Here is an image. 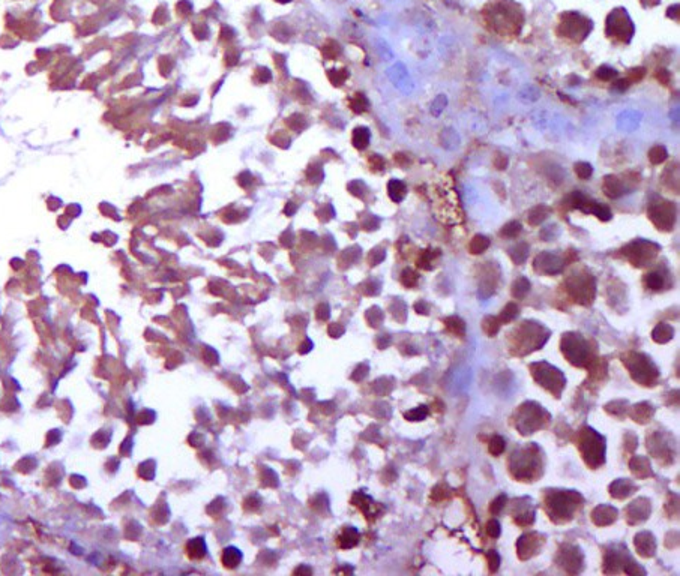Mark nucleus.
<instances>
[{
	"mask_svg": "<svg viewBox=\"0 0 680 576\" xmlns=\"http://www.w3.org/2000/svg\"><path fill=\"white\" fill-rule=\"evenodd\" d=\"M490 11L485 9V18L491 29L500 35L518 33L523 26V12L518 6L509 0H500L490 5Z\"/></svg>",
	"mask_w": 680,
	"mask_h": 576,
	"instance_id": "nucleus-1",
	"label": "nucleus"
},
{
	"mask_svg": "<svg viewBox=\"0 0 680 576\" xmlns=\"http://www.w3.org/2000/svg\"><path fill=\"white\" fill-rule=\"evenodd\" d=\"M590 29H592L590 20H587L586 17L575 14V12L563 14L561 21L558 24V30L563 36L572 38V39L580 38V41L586 38V35L590 32Z\"/></svg>",
	"mask_w": 680,
	"mask_h": 576,
	"instance_id": "nucleus-10",
	"label": "nucleus"
},
{
	"mask_svg": "<svg viewBox=\"0 0 680 576\" xmlns=\"http://www.w3.org/2000/svg\"><path fill=\"white\" fill-rule=\"evenodd\" d=\"M644 284H646V287L653 290V291H659L665 284V278L661 272H650L646 275Z\"/></svg>",
	"mask_w": 680,
	"mask_h": 576,
	"instance_id": "nucleus-29",
	"label": "nucleus"
},
{
	"mask_svg": "<svg viewBox=\"0 0 680 576\" xmlns=\"http://www.w3.org/2000/svg\"><path fill=\"white\" fill-rule=\"evenodd\" d=\"M607 35L610 38L628 42L634 35V26L625 9H614L607 18Z\"/></svg>",
	"mask_w": 680,
	"mask_h": 576,
	"instance_id": "nucleus-9",
	"label": "nucleus"
},
{
	"mask_svg": "<svg viewBox=\"0 0 680 576\" xmlns=\"http://www.w3.org/2000/svg\"><path fill=\"white\" fill-rule=\"evenodd\" d=\"M241 560H242V554L239 552V549H236V548H227V549H224V554H222V563H224L225 567L235 569V567L241 563Z\"/></svg>",
	"mask_w": 680,
	"mask_h": 576,
	"instance_id": "nucleus-27",
	"label": "nucleus"
},
{
	"mask_svg": "<svg viewBox=\"0 0 680 576\" xmlns=\"http://www.w3.org/2000/svg\"><path fill=\"white\" fill-rule=\"evenodd\" d=\"M504 449H506V441L500 435L491 437V440L488 441V450L493 456H500L504 452Z\"/></svg>",
	"mask_w": 680,
	"mask_h": 576,
	"instance_id": "nucleus-36",
	"label": "nucleus"
},
{
	"mask_svg": "<svg viewBox=\"0 0 680 576\" xmlns=\"http://www.w3.org/2000/svg\"><path fill=\"white\" fill-rule=\"evenodd\" d=\"M487 533H488V536L493 537V539H497V537L500 536V533H501L500 524H498L495 519H491V521L487 524Z\"/></svg>",
	"mask_w": 680,
	"mask_h": 576,
	"instance_id": "nucleus-48",
	"label": "nucleus"
},
{
	"mask_svg": "<svg viewBox=\"0 0 680 576\" xmlns=\"http://www.w3.org/2000/svg\"><path fill=\"white\" fill-rule=\"evenodd\" d=\"M532 374L533 378L539 383V386H542L544 389H547L550 393H553L556 398H560V393L564 387V377L561 375V372L553 368L548 363H533L532 366Z\"/></svg>",
	"mask_w": 680,
	"mask_h": 576,
	"instance_id": "nucleus-7",
	"label": "nucleus"
},
{
	"mask_svg": "<svg viewBox=\"0 0 680 576\" xmlns=\"http://www.w3.org/2000/svg\"><path fill=\"white\" fill-rule=\"evenodd\" d=\"M649 218L659 230H670L674 225V206L668 201L653 203L649 209Z\"/></svg>",
	"mask_w": 680,
	"mask_h": 576,
	"instance_id": "nucleus-12",
	"label": "nucleus"
},
{
	"mask_svg": "<svg viewBox=\"0 0 680 576\" xmlns=\"http://www.w3.org/2000/svg\"><path fill=\"white\" fill-rule=\"evenodd\" d=\"M438 255H440L438 251H424L419 257V267H422L425 270L433 269L435 258H438Z\"/></svg>",
	"mask_w": 680,
	"mask_h": 576,
	"instance_id": "nucleus-34",
	"label": "nucleus"
},
{
	"mask_svg": "<svg viewBox=\"0 0 680 576\" xmlns=\"http://www.w3.org/2000/svg\"><path fill=\"white\" fill-rule=\"evenodd\" d=\"M520 233H521V224L517 222V221H512V222H509V224H506V225L503 227V230H501L500 234H501L503 237L514 239V237H517Z\"/></svg>",
	"mask_w": 680,
	"mask_h": 576,
	"instance_id": "nucleus-41",
	"label": "nucleus"
},
{
	"mask_svg": "<svg viewBox=\"0 0 680 576\" xmlns=\"http://www.w3.org/2000/svg\"><path fill=\"white\" fill-rule=\"evenodd\" d=\"M495 167H497L498 170H503V168L506 167V158H504V156H501V158H500V161H495Z\"/></svg>",
	"mask_w": 680,
	"mask_h": 576,
	"instance_id": "nucleus-51",
	"label": "nucleus"
},
{
	"mask_svg": "<svg viewBox=\"0 0 680 576\" xmlns=\"http://www.w3.org/2000/svg\"><path fill=\"white\" fill-rule=\"evenodd\" d=\"M558 563L568 573H571V566H574V572L577 573V572H580L577 569V566H581L583 555H581V552L577 548L566 546L564 551H560V554H558Z\"/></svg>",
	"mask_w": 680,
	"mask_h": 576,
	"instance_id": "nucleus-16",
	"label": "nucleus"
},
{
	"mask_svg": "<svg viewBox=\"0 0 680 576\" xmlns=\"http://www.w3.org/2000/svg\"><path fill=\"white\" fill-rule=\"evenodd\" d=\"M626 518L629 524H640L650 515V501L646 498H638L626 507Z\"/></svg>",
	"mask_w": 680,
	"mask_h": 576,
	"instance_id": "nucleus-15",
	"label": "nucleus"
},
{
	"mask_svg": "<svg viewBox=\"0 0 680 576\" xmlns=\"http://www.w3.org/2000/svg\"><path fill=\"white\" fill-rule=\"evenodd\" d=\"M592 519H593V522H595L596 525L605 527V525L613 524V522L617 519V510H616L614 507H611V506L601 504V506H598V507L592 512Z\"/></svg>",
	"mask_w": 680,
	"mask_h": 576,
	"instance_id": "nucleus-18",
	"label": "nucleus"
},
{
	"mask_svg": "<svg viewBox=\"0 0 680 576\" xmlns=\"http://www.w3.org/2000/svg\"><path fill=\"white\" fill-rule=\"evenodd\" d=\"M575 173L577 176L580 177V179H589L590 176H592V167L587 164V162H578L577 165H575Z\"/></svg>",
	"mask_w": 680,
	"mask_h": 576,
	"instance_id": "nucleus-44",
	"label": "nucleus"
},
{
	"mask_svg": "<svg viewBox=\"0 0 680 576\" xmlns=\"http://www.w3.org/2000/svg\"><path fill=\"white\" fill-rule=\"evenodd\" d=\"M656 77H658V80H659L661 83H664V84H668V81H670V74H668V71H665V69L658 71Z\"/></svg>",
	"mask_w": 680,
	"mask_h": 576,
	"instance_id": "nucleus-50",
	"label": "nucleus"
},
{
	"mask_svg": "<svg viewBox=\"0 0 680 576\" xmlns=\"http://www.w3.org/2000/svg\"><path fill=\"white\" fill-rule=\"evenodd\" d=\"M569 293L574 296L575 300L584 303H590L595 296V281L590 275H586L584 279L581 278H572L569 281Z\"/></svg>",
	"mask_w": 680,
	"mask_h": 576,
	"instance_id": "nucleus-14",
	"label": "nucleus"
},
{
	"mask_svg": "<svg viewBox=\"0 0 680 576\" xmlns=\"http://www.w3.org/2000/svg\"><path fill=\"white\" fill-rule=\"evenodd\" d=\"M404 192H406V186L401 183V182H396V180H393V182H390L389 183V194H390V197H392V200L393 201H400V200H403V197H404Z\"/></svg>",
	"mask_w": 680,
	"mask_h": 576,
	"instance_id": "nucleus-39",
	"label": "nucleus"
},
{
	"mask_svg": "<svg viewBox=\"0 0 680 576\" xmlns=\"http://www.w3.org/2000/svg\"><path fill=\"white\" fill-rule=\"evenodd\" d=\"M578 447L580 452L584 458V461L587 462V465L596 468L598 465H601L604 462V455H605V441L604 438L596 434L593 429L590 428H583L580 431V441H578Z\"/></svg>",
	"mask_w": 680,
	"mask_h": 576,
	"instance_id": "nucleus-4",
	"label": "nucleus"
},
{
	"mask_svg": "<svg viewBox=\"0 0 680 576\" xmlns=\"http://www.w3.org/2000/svg\"><path fill=\"white\" fill-rule=\"evenodd\" d=\"M673 336H674V329L665 323H659L655 327V330L652 332V339L658 344H665V342L671 341Z\"/></svg>",
	"mask_w": 680,
	"mask_h": 576,
	"instance_id": "nucleus-23",
	"label": "nucleus"
},
{
	"mask_svg": "<svg viewBox=\"0 0 680 576\" xmlns=\"http://www.w3.org/2000/svg\"><path fill=\"white\" fill-rule=\"evenodd\" d=\"M623 363H626L632 378L635 381H638L641 386H653V383L658 380L659 374H658L656 366L644 354L632 353V354H629L626 362L623 360Z\"/></svg>",
	"mask_w": 680,
	"mask_h": 576,
	"instance_id": "nucleus-6",
	"label": "nucleus"
},
{
	"mask_svg": "<svg viewBox=\"0 0 680 576\" xmlns=\"http://www.w3.org/2000/svg\"><path fill=\"white\" fill-rule=\"evenodd\" d=\"M631 471L638 477V479H646L649 476H652V468H650V462L647 458H641V456H635L631 464Z\"/></svg>",
	"mask_w": 680,
	"mask_h": 576,
	"instance_id": "nucleus-21",
	"label": "nucleus"
},
{
	"mask_svg": "<svg viewBox=\"0 0 680 576\" xmlns=\"http://www.w3.org/2000/svg\"><path fill=\"white\" fill-rule=\"evenodd\" d=\"M561 351H563V356H566L572 365L584 366L592 362L589 344L586 339H583L581 335H577V333L564 335L561 339Z\"/></svg>",
	"mask_w": 680,
	"mask_h": 576,
	"instance_id": "nucleus-8",
	"label": "nucleus"
},
{
	"mask_svg": "<svg viewBox=\"0 0 680 576\" xmlns=\"http://www.w3.org/2000/svg\"><path fill=\"white\" fill-rule=\"evenodd\" d=\"M658 249H659L658 245L650 242H634L626 246L625 254L634 266L641 267L646 266V263H649L656 255Z\"/></svg>",
	"mask_w": 680,
	"mask_h": 576,
	"instance_id": "nucleus-11",
	"label": "nucleus"
},
{
	"mask_svg": "<svg viewBox=\"0 0 680 576\" xmlns=\"http://www.w3.org/2000/svg\"><path fill=\"white\" fill-rule=\"evenodd\" d=\"M545 414L548 413L544 411L542 407H539L538 404L526 402L518 410L515 426L521 431V434H533L536 429L544 428L545 423L550 420V416Z\"/></svg>",
	"mask_w": 680,
	"mask_h": 576,
	"instance_id": "nucleus-5",
	"label": "nucleus"
},
{
	"mask_svg": "<svg viewBox=\"0 0 680 576\" xmlns=\"http://www.w3.org/2000/svg\"><path fill=\"white\" fill-rule=\"evenodd\" d=\"M404 416H406V419H409L412 422H419V420H424L428 416V408L425 405H422V407H418V408L406 413Z\"/></svg>",
	"mask_w": 680,
	"mask_h": 576,
	"instance_id": "nucleus-40",
	"label": "nucleus"
},
{
	"mask_svg": "<svg viewBox=\"0 0 680 576\" xmlns=\"http://www.w3.org/2000/svg\"><path fill=\"white\" fill-rule=\"evenodd\" d=\"M545 543V537L539 533H529L518 539L517 542V551L521 560H527L538 554V551Z\"/></svg>",
	"mask_w": 680,
	"mask_h": 576,
	"instance_id": "nucleus-13",
	"label": "nucleus"
},
{
	"mask_svg": "<svg viewBox=\"0 0 680 576\" xmlns=\"http://www.w3.org/2000/svg\"><path fill=\"white\" fill-rule=\"evenodd\" d=\"M186 549H188V555H189L191 558H195V560L203 558V557L206 555V545H204L203 539H194V540H191V542L188 543Z\"/></svg>",
	"mask_w": 680,
	"mask_h": 576,
	"instance_id": "nucleus-28",
	"label": "nucleus"
},
{
	"mask_svg": "<svg viewBox=\"0 0 680 576\" xmlns=\"http://www.w3.org/2000/svg\"><path fill=\"white\" fill-rule=\"evenodd\" d=\"M368 141H370V132H368V129H365V128H358V129L355 131V137H353L355 146L359 147V149H364V147H367Z\"/></svg>",
	"mask_w": 680,
	"mask_h": 576,
	"instance_id": "nucleus-37",
	"label": "nucleus"
},
{
	"mask_svg": "<svg viewBox=\"0 0 680 576\" xmlns=\"http://www.w3.org/2000/svg\"><path fill=\"white\" fill-rule=\"evenodd\" d=\"M536 261H541V264L535 263L538 272H544V273L551 275V273H558L561 270V263L553 254H542V255H539L536 258Z\"/></svg>",
	"mask_w": 680,
	"mask_h": 576,
	"instance_id": "nucleus-19",
	"label": "nucleus"
},
{
	"mask_svg": "<svg viewBox=\"0 0 680 576\" xmlns=\"http://www.w3.org/2000/svg\"><path fill=\"white\" fill-rule=\"evenodd\" d=\"M649 159L652 164H661L667 159V150L662 146H655L649 152Z\"/></svg>",
	"mask_w": 680,
	"mask_h": 576,
	"instance_id": "nucleus-38",
	"label": "nucleus"
},
{
	"mask_svg": "<svg viewBox=\"0 0 680 576\" xmlns=\"http://www.w3.org/2000/svg\"><path fill=\"white\" fill-rule=\"evenodd\" d=\"M635 549H637V552L641 557H646V558L653 557L655 551H656L655 537L650 533H647V531H643V533L637 534L635 536Z\"/></svg>",
	"mask_w": 680,
	"mask_h": 576,
	"instance_id": "nucleus-17",
	"label": "nucleus"
},
{
	"mask_svg": "<svg viewBox=\"0 0 680 576\" xmlns=\"http://www.w3.org/2000/svg\"><path fill=\"white\" fill-rule=\"evenodd\" d=\"M500 326H501L500 320L497 317H491V315L485 317L482 321V329L488 336H495L497 332L500 330Z\"/></svg>",
	"mask_w": 680,
	"mask_h": 576,
	"instance_id": "nucleus-33",
	"label": "nucleus"
},
{
	"mask_svg": "<svg viewBox=\"0 0 680 576\" xmlns=\"http://www.w3.org/2000/svg\"><path fill=\"white\" fill-rule=\"evenodd\" d=\"M529 291H530V282L526 278H518L512 284V296L515 299H524Z\"/></svg>",
	"mask_w": 680,
	"mask_h": 576,
	"instance_id": "nucleus-32",
	"label": "nucleus"
},
{
	"mask_svg": "<svg viewBox=\"0 0 680 576\" xmlns=\"http://www.w3.org/2000/svg\"><path fill=\"white\" fill-rule=\"evenodd\" d=\"M644 74H646V71L643 69V68H637V69H632L631 71V75H629V78L626 80L628 83H634V81H640L643 77H644Z\"/></svg>",
	"mask_w": 680,
	"mask_h": 576,
	"instance_id": "nucleus-49",
	"label": "nucleus"
},
{
	"mask_svg": "<svg viewBox=\"0 0 680 576\" xmlns=\"http://www.w3.org/2000/svg\"><path fill=\"white\" fill-rule=\"evenodd\" d=\"M596 75H598V77H599L601 80H604V81H608V80L614 78V77L617 75V72H616L614 69H611V68L602 66V68H599V69H598Z\"/></svg>",
	"mask_w": 680,
	"mask_h": 576,
	"instance_id": "nucleus-46",
	"label": "nucleus"
},
{
	"mask_svg": "<svg viewBox=\"0 0 680 576\" xmlns=\"http://www.w3.org/2000/svg\"><path fill=\"white\" fill-rule=\"evenodd\" d=\"M359 540V533L353 527H347L338 537V543L341 548H353Z\"/></svg>",
	"mask_w": 680,
	"mask_h": 576,
	"instance_id": "nucleus-26",
	"label": "nucleus"
},
{
	"mask_svg": "<svg viewBox=\"0 0 680 576\" xmlns=\"http://www.w3.org/2000/svg\"><path fill=\"white\" fill-rule=\"evenodd\" d=\"M490 248V240L485 237V236H481V234H478V236H475L472 240H470V243H469V249H470V252L472 254H482L484 251H487Z\"/></svg>",
	"mask_w": 680,
	"mask_h": 576,
	"instance_id": "nucleus-30",
	"label": "nucleus"
},
{
	"mask_svg": "<svg viewBox=\"0 0 680 576\" xmlns=\"http://www.w3.org/2000/svg\"><path fill=\"white\" fill-rule=\"evenodd\" d=\"M604 192L610 198H617L623 194V183L617 177L608 176V177H605V182H604Z\"/></svg>",
	"mask_w": 680,
	"mask_h": 576,
	"instance_id": "nucleus-25",
	"label": "nucleus"
},
{
	"mask_svg": "<svg viewBox=\"0 0 680 576\" xmlns=\"http://www.w3.org/2000/svg\"><path fill=\"white\" fill-rule=\"evenodd\" d=\"M634 489H635V486H634V483H632L631 480H628V479H618V480H616L614 483H611V486H610V494H611V497H614V498L623 500V498L629 497V495L632 494Z\"/></svg>",
	"mask_w": 680,
	"mask_h": 576,
	"instance_id": "nucleus-20",
	"label": "nucleus"
},
{
	"mask_svg": "<svg viewBox=\"0 0 680 576\" xmlns=\"http://www.w3.org/2000/svg\"><path fill=\"white\" fill-rule=\"evenodd\" d=\"M418 275L413 270H404L403 273V284L407 287H415L418 284Z\"/></svg>",
	"mask_w": 680,
	"mask_h": 576,
	"instance_id": "nucleus-45",
	"label": "nucleus"
},
{
	"mask_svg": "<svg viewBox=\"0 0 680 576\" xmlns=\"http://www.w3.org/2000/svg\"><path fill=\"white\" fill-rule=\"evenodd\" d=\"M544 503L550 518L556 522H566L572 519L575 510L581 506L583 498L574 491H551L545 495Z\"/></svg>",
	"mask_w": 680,
	"mask_h": 576,
	"instance_id": "nucleus-2",
	"label": "nucleus"
},
{
	"mask_svg": "<svg viewBox=\"0 0 680 576\" xmlns=\"http://www.w3.org/2000/svg\"><path fill=\"white\" fill-rule=\"evenodd\" d=\"M547 215H548V209L544 207V206H538V207L532 209V212L527 216V221L532 225H538V224H541L547 218Z\"/></svg>",
	"mask_w": 680,
	"mask_h": 576,
	"instance_id": "nucleus-35",
	"label": "nucleus"
},
{
	"mask_svg": "<svg viewBox=\"0 0 680 576\" xmlns=\"http://www.w3.org/2000/svg\"><path fill=\"white\" fill-rule=\"evenodd\" d=\"M278 2H281V3H287V2H290V0H278Z\"/></svg>",
	"mask_w": 680,
	"mask_h": 576,
	"instance_id": "nucleus-52",
	"label": "nucleus"
},
{
	"mask_svg": "<svg viewBox=\"0 0 680 576\" xmlns=\"http://www.w3.org/2000/svg\"><path fill=\"white\" fill-rule=\"evenodd\" d=\"M506 495H498L497 498H495L494 501H491V506H490V513L491 515H498V513H501V510L504 509V504H506Z\"/></svg>",
	"mask_w": 680,
	"mask_h": 576,
	"instance_id": "nucleus-43",
	"label": "nucleus"
},
{
	"mask_svg": "<svg viewBox=\"0 0 680 576\" xmlns=\"http://www.w3.org/2000/svg\"><path fill=\"white\" fill-rule=\"evenodd\" d=\"M652 416H653V407L647 402L638 404V405L632 407V410H631V417L638 423L649 422L652 419Z\"/></svg>",
	"mask_w": 680,
	"mask_h": 576,
	"instance_id": "nucleus-22",
	"label": "nucleus"
},
{
	"mask_svg": "<svg viewBox=\"0 0 680 576\" xmlns=\"http://www.w3.org/2000/svg\"><path fill=\"white\" fill-rule=\"evenodd\" d=\"M487 560H488V566H490V572H497L498 566H500V557L495 551H490L487 554Z\"/></svg>",
	"mask_w": 680,
	"mask_h": 576,
	"instance_id": "nucleus-47",
	"label": "nucleus"
},
{
	"mask_svg": "<svg viewBox=\"0 0 680 576\" xmlns=\"http://www.w3.org/2000/svg\"><path fill=\"white\" fill-rule=\"evenodd\" d=\"M518 314H520V308L515 305V303H507L504 308H503V311H501V314L497 317L498 320H500V323L501 324H507V323H511V321H514L517 317H518Z\"/></svg>",
	"mask_w": 680,
	"mask_h": 576,
	"instance_id": "nucleus-31",
	"label": "nucleus"
},
{
	"mask_svg": "<svg viewBox=\"0 0 680 576\" xmlns=\"http://www.w3.org/2000/svg\"><path fill=\"white\" fill-rule=\"evenodd\" d=\"M515 251V254H511V257H512V260L517 263V264H521V263H524L526 261V258H527V252H529V248H527V245L526 243H520V245H517V248L514 249Z\"/></svg>",
	"mask_w": 680,
	"mask_h": 576,
	"instance_id": "nucleus-42",
	"label": "nucleus"
},
{
	"mask_svg": "<svg viewBox=\"0 0 680 576\" xmlns=\"http://www.w3.org/2000/svg\"><path fill=\"white\" fill-rule=\"evenodd\" d=\"M443 323H444V327L447 329V332H450L452 335H455L461 339L466 336V323L460 317H447L443 320Z\"/></svg>",
	"mask_w": 680,
	"mask_h": 576,
	"instance_id": "nucleus-24",
	"label": "nucleus"
},
{
	"mask_svg": "<svg viewBox=\"0 0 680 576\" xmlns=\"http://www.w3.org/2000/svg\"><path fill=\"white\" fill-rule=\"evenodd\" d=\"M539 456L541 453L535 446H527L515 452L511 459V471L514 477L524 482H533V479L542 473Z\"/></svg>",
	"mask_w": 680,
	"mask_h": 576,
	"instance_id": "nucleus-3",
	"label": "nucleus"
}]
</instances>
